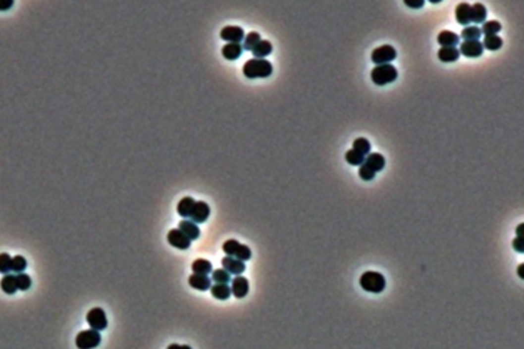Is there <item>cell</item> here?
<instances>
[{
	"mask_svg": "<svg viewBox=\"0 0 524 349\" xmlns=\"http://www.w3.org/2000/svg\"><path fill=\"white\" fill-rule=\"evenodd\" d=\"M87 323L95 331H102L107 327V318L102 308H93L87 313Z\"/></svg>",
	"mask_w": 524,
	"mask_h": 349,
	"instance_id": "cell-6",
	"label": "cell"
},
{
	"mask_svg": "<svg viewBox=\"0 0 524 349\" xmlns=\"http://www.w3.org/2000/svg\"><path fill=\"white\" fill-rule=\"evenodd\" d=\"M222 265L223 270H226L230 274V275H235L240 276L242 272H245L247 270V265L244 261H241L238 258L230 257V256H226V257L222 258Z\"/></svg>",
	"mask_w": 524,
	"mask_h": 349,
	"instance_id": "cell-12",
	"label": "cell"
},
{
	"mask_svg": "<svg viewBox=\"0 0 524 349\" xmlns=\"http://www.w3.org/2000/svg\"><path fill=\"white\" fill-rule=\"evenodd\" d=\"M271 52L272 44L268 40H260L252 50V54L256 59H265V56H268Z\"/></svg>",
	"mask_w": 524,
	"mask_h": 349,
	"instance_id": "cell-20",
	"label": "cell"
},
{
	"mask_svg": "<svg viewBox=\"0 0 524 349\" xmlns=\"http://www.w3.org/2000/svg\"><path fill=\"white\" fill-rule=\"evenodd\" d=\"M460 51L456 47H442L438 51V58L442 62H454L460 58Z\"/></svg>",
	"mask_w": 524,
	"mask_h": 349,
	"instance_id": "cell-23",
	"label": "cell"
},
{
	"mask_svg": "<svg viewBox=\"0 0 524 349\" xmlns=\"http://www.w3.org/2000/svg\"><path fill=\"white\" fill-rule=\"evenodd\" d=\"M502 29V26L498 21H487L481 26V35L484 36H495Z\"/></svg>",
	"mask_w": 524,
	"mask_h": 349,
	"instance_id": "cell-29",
	"label": "cell"
},
{
	"mask_svg": "<svg viewBox=\"0 0 524 349\" xmlns=\"http://www.w3.org/2000/svg\"><path fill=\"white\" fill-rule=\"evenodd\" d=\"M230 279H231V275H230L226 270H223V268L212 271V281L215 282V283H228Z\"/></svg>",
	"mask_w": 524,
	"mask_h": 349,
	"instance_id": "cell-35",
	"label": "cell"
},
{
	"mask_svg": "<svg viewBox=\"0 0 524 349\" xmlns=\"http://www.w3.org/2000/svg\"><path fill=\"white\" fill-rule=\"evenodd\" d=\"M179 230L185 234L186 237L190 239V241L200 238V228H198L196 223H193L191 220L180 221V223H179Z\"/></svg>",
	"mask_w": 524,
	"mask_h": 349,
	"instance_id": "cell-17",
	"label": "cell"
},
{
	"mask_svg": "<svg viewBox=\"0 0 524 349\" xmlns=\"http://www.w3.org/2000/svg\"><path fill=\"white\" fill-rule=\"evenodd\" d=\"M405 4L410 8H421L425 4L424 0H405Z\"/></svg>",
	"mask_w": 524,
	"mask_h": 349,
	"instance_id": "cell-39",
	"label": "cell"
},
{
	"mask_svg": "<svg viewBox=\"0 0 524 349\" xmlns=\"http://www.w3.org/2000/svg\"><path fill=\"white\" fill-rule=\"evenodd\" d=\"M210 214V208L208 203L204 202V201H196L189 219H190L193 223H196V224H203V223H205V221L208 220Z\"/></svg>",
	"mask_w": 524,
	"mask_h": 349,
	"instance_id": "cell-9",
	"label": "cell"
},
{
	"mask_svg": "<svg viewBox=\"0 0 524 349\" xmlns=\"http://www.w3.org/2000/svg\"><path fill=\"white\" fill-rule=\"evenodd\" d=\"M210 294L216 300H227L231 296V289L227 283H215L210 286Z\"/></svg>",
	"mask_w": 524,
	"mask_h": 349,
	"instance_id": "cell-21",
	"label": "cell"
},
{
	"mask_svg": "<svg viewBox=\"0 0 524 349\" xmlns=\"http://www.w3.org/2000/svg\"><path fill=\"white\" fill-rule=\"evenodd\" d=\"M512 246H513V249L515 250L518 251V253H524V241L523 238H515L513 239V242H512Z\"/></svg>",
	"mask_w": 524,
	"mask_h": 349,
	"instance_id": "cell-38",
	"label": "cell"
},
{
	"mask_svg": "<svg viewBox=\"0 0 524 349\" xmlns=\"http://www.w3.org/2000/svg\"><path fill=\"white\" fill-rule=\"evenodd\" d=\"M167 349H191L189 345H178V344H171Z\"/></svg>",
	"mask_w": 524,
	"mask_h": 349,
	"instance_id": "cell-41",
	"label": "cell"
},
{
	"mask_svg": "<svg viewBox=\"0 0 524 349\" xmlns=\"http://www.w3.org/2000/svg\"><path fill=\"white\" fill-rule=\"evenodd\" d=\"M167 239H168V244H169V245L173 246V248H176V249H180V250H186V249H189L191 245L190 239L187 238L185 234L182 233L179 228H173V230H171V231L168 233Z\"/></svg>",
	"mask_w": 524,
	"mask_h": 349,
	"instance_id": "cell-10",
	"label": "cell"
},
{
	"mask_svg": "<svg viewBox=\"0 0 524 349\" xmlns=\"http://www.w3.org/2000/svg\"><path fill=\"white\" fill-rule=\"evenodd\" d=\"M15 281H17V288H18V290L25 292V290L31 289V286H32L31 276L26 275V274H24V272H22V274H18V275H15Z\"/></svg>",
	"mask_w": 524,
	"mask_h": 349,
	"instance_id": "cell-36",
	"label": "cell"
},
{
	"mask_svg": "<svg viewBox=\"0 0 524 349\" xmlns=\"http://www.w3.org/2000/svg\"><path fill=\"white\" fill-rule=\"evenodd\" d=\"M460 54H463L467 58H479L483 55V44L479 40H472V42H463L460 46Z\"/></svg>",
	"mask_w": 524,
	"mask_h": 349,
	"instance_id": "cell-11",
	"label": "cell"
},
{
	"mask_svg": "<svg viewBox=\"0 0 524 349\" xmlns=\"http://www.w3.org/2000/svg\"><path fill=\"white\" fill-rule=\"evenodd\" d=\"M242 72L248 79H267L272 73V65L271 62H268L267 59L252 58L244 65Z\"/></svg>",
	"mask_w": 524,
	"mask_h": 349,
	"instance_id": "cell-1",
	"label": "cell"
},
{
	"mask_svg": "<svg viewBox=\"0 0 524 349\" xmlns=\"http://www.w3.org/2000/svg\"><path fill=\"white\" fill-rule=\"evenodd\" d=\"M358 173H359V178L362 179V180H365V182H369V180H373V179L376 178V172L371 171L366 164H362V165L359 166V172H358Z\"/></svg>",
	"mask_w": 524,
	"mask_h": 349,
	"instance_id": "cell-37",
	"label": "cell"
},
{
	"mask_svg": "<svg viewBox=\"0 0 524 349\" xmlns=\"http://www.w3.org/2000/svg\"><path fill=\"white\" fill-rule=\"evenodd\" d=\"M523 231H524V224H519L518 228H516V234H518L519 238H523Z\"/></svg>",
	"mask_w": 524,
	"mask_h": 349,
	"instance_id": "cell-42",
	"label": "cell"
},
{
	"mask_svg": "<svg viewBox=\"0 0 524 349\" xmlns=\"http://www.w3.org/2000/svg\"><path fill=\"white\" fill-rule=\"evenodd\" d=\"M189 283H190L191 288L201 290V292H205L212 286L210 278L207 275H200V274H191L189 276Z\"/></svg>",
	"mask_w": 524,
	"mask_h": 349,
	"instance_id": "cell-15",
	"label": "cell"
},
{
	"mask_svg": "<svg viewBox=\"0 0 524 349\" xmlns=\"http://www.w3.org/2000/svg\"><path fill=\"white\" fill-rule=\"evenodd\" d=\"M191 270H193L194 274H200V275L208 276L210 272L213 271V268H212V264H210V261L205 260V258H197V260H194L193 264H191Z\"/></svg>",
	"mask_w": 524,
	"mask_h": 349,
	"instance_id": "cell-22",
	"label": "cell"
},
{
	"mask_svg": "<svg viewBox=\"0 0 524 349\" xmlns=\"http://www.w3.org/2000/svg\"><path fill=\"white\" fill-rule=\"evenodd\" d=\"M352 150H355L359 154H362L364 157L369 155L370 150H371V146H370V142L366 139V138H358L354 141V145H352Z\"/></svg>",
	"mask_w": 524,
	"mask_h": 349,
	"instance_id": "cell-28",
	"label": "cell"
},
{
	"mask_svg": "<svg viewBox=\"0 0 524 349\" xmlns=\"http://www.w3.org/2000/svg\"><path fill=\"white\" fill-rule=\"evenodd\" d=\"M364 164H366L371 171H374L377 173V172L384 169V166H385V158H384V155H381V154L370 153L369 155L365 158Z\"/></svg>",
	"mask_w": 524,
	"mask_h": 349,
	"instance_id": "cell-16",
	"label": "cell"
},
{
	"mask_svg": "<svg viewBox=\"0 0 524 349\" xmlns=\"http://www.w3.org/2000/svg\"><path fill=\"white\" fill-rule=\"evenodd\" d=\"M11 256L8 253L0 254V274H10L11 272Z\"/></svg>",
	"mask_w": 524,
	"mask_h": 349,
	"instance_id": "cell-34",
	"label": "cell"
},
{
	"mask_svg": "<svg viewBox=\"0 0 524 349\" xmlns=\"http://www.w3.org/2000/svg\"><path fill=\"white\" fill-rule=\"evenodd\" d=\"M0 286H1V290L6 294H14L18 288H17V281H15V275H11V274H7L4 275V278L0 282Z\"/></svg>",
	"mask_w": 524,
	"mask_h": 349,
	"instance_id": "cell-26",
	"label": "cell"
},
{
	"mask_svg": "<svg viewBox=\"0 0 524 349\" xmlns=\"http://www.w3.org/2000/svg\"><path fill=\"white\" fill-rule=\"evenodd\" d=\"M101 334L95 330L80 331L76 337V347L79 349H94L101 344Z\"/></svg>",
	"mask_w": 524,
	"mask_h": 349,
	"instance_id": "cell-5",
	"label": "cell"
},
{
	"mask_svg": "<svg viewBox=\"0 0 524 349\" xmlns=\"http://www.w3.org/2000/svg\"><path fill=\"white\" fill-rule=\"evenodd\" d=\"M14 6V0H0V11H6Z\"/></svg>",
	"mask_w": 524,
	"mask_h": 349,
	"instance_id": "cell-40",
	"label": "cell"
},
{
	"mask_svg": "<svg viewBox=\"0 0 524 349\" xmlns=\"http://www.w3.org/2000/svg\"><path fill=\"white\" fill-rule=\"evenodd\" d=\"M244 52V49L241 44H233V43H227L224 47L222 49V54L223 56L227 59V61H235L238 59Z\"/></svg>",
	"mask_w": 524,
	"mask_h": 349,
	"instance_id": "cell-19",
	"label": "cell"
},
{
	"mask_svg": "<svg viewBox=\"0 0 524 349\" xmlns=\"http://www.w3.org/2000/svg\"><path fill=\"white\" fill-rule=\"evenodd\" d=\"M398 79V69L394 65H378L371 70V81L376 86H387Z\"/></svg>",
	"mask_w": 524,
	"mask_h": 349,
	"instance_id": "cell-3",
	"label": "cell"
},
{
	"mask_svg": "<svg viewBox=\"0 0 524 349\" xmlns=\"http://www.w3.org/2000/svg\"><path fill=\"white\" fill-rule=\"evenodd\" d=\"M438 43L442 47H456L460 44V36L450 31H442L438 35Z\"/></svg>",
	"mask_w": 524,
	"mask_h": 349,
	"instance_id": "cell-18",
	"label": "cell"
},
{
	"mask_svg": "<svg viewBox=\"0 0 524 349\" xmlns=\"http://www.w3.org/2000/svg\"><path fill=\"white\" fill-rule=\"evenodd\" d=\"M480 37V28H477V26H465L464 31L461 32L460 39H464V42H472V40H479Z\"/></svg>",
	"mask_w": 524,
	"mask_h": 349,
	"instance_id": "cell-27",
	"label": "cell"
},
{
	"mask_svg": "<svg viewBox=\"0 0 524 349\" xmlns=\"http://www.w3.org/2000/svg\"><path fill=\"white\" fill-rule=\"evenodd\" d=\"M196 201L191 198V197H185L180 199V202L178 203V213L182 216V217H190L191 210H193V206H194Z\"/></svg>",
	"mask_w": 524,
	"mask_h": 349,
	"instance_id": "cell-25",
	"label": "cell"
},
{
	"mask_svg": "<svg viewBox=\"0 0 524 349\" xmlns=\"http://www.w3.org/2000/svg\"><path fill=\"white\" fill-rule=\"evenodd\" d=\"M220 37L224 42H228V43L233 44H241L245 39V32L241 26H224L220 32Z\"/></svg>",
	"mask_w": 524,
	"mask_h": 349,
	"instance_id": "cell-8",
	"label": "cell"
},
{
	"mask_svg": "<svg viewBox=\"0 0 524 349\" xmlns=\"http://www.w3.org/2000/svg\"><path fill=\"white\" fill-rule=\"evenodd\" d=\"M396 58V50L392 46H381L371 52V61L373 63L378 65H387L395 61Z\"/></svg>",
	"mask_w": 524,
	"mask_h": 349,
	"instance_id": "cell-7",
	"label": "cell"
},
{
	"mask_svg": "<svg viewBox=\"0 0 524 349\" xmlns=\"http://www.w3.org/2000/svg\"><path fill=\"white\" fill-rule=\"evenodd\" d=\"M359 283H361V288L369 292V293H382L384 289H385V278L382 274L380 272H376V271H367L365 272L361 276L359 279Z\"/></svg>",
	"mask_w": 524,
	"mask_h": 349,
	"instance_id": "cell-2",
	"label": "cell"
},
{
	"mask_svg": "<svg viewBox=\"0 0 524 349\" xmlns=\"http://www.w3.org/2000/svg\"><path fill=\"white\" fill-rule=\"evenodd\" d=\"M260 40H262V39H260V35L258 32H251V33H248L247 36H245V39H244V46H242V49L248 50V51H252V50L255 49V46L259 43Z\"/></svg>",
	"mask_w": 524,
	"mask_h": 349,
	"instance_id": "cell-31",
	"label": "cell"
},
{
	"mask_svg": "<svg viewBox=\"0 0 524 349\" xmlns=\"http://www.w3.org/2000/svg\"><path fill=\"white\" fill-rule=\"evenodd\" d=\"M487 18V8L483 6L481 3H475L472 6V17L471 21L475 24H484V21Z\"/></svg>",
	"mask_w": 524,
	"mask_h": 349,
	"instance_id": "cell-24",
	"label": "cell"
},
{
	"mask_svg": "<svg viewBox=\"0 0 524 349\" xmlns=\"http://www.w3.org/2000/svg\"><path fill=\"white\" fill-rule=\"evenodd\" d=\"M26 265H28V263H26L24 256H15L11 260V272L17 274V275L22 274L26 270Z\"/></svg>",
	"mask_w": 524,
	"mask_h": 349,
	"instance_id": "cell-32",
	"label": "cell"
},
{
	"mask_svg": "<svg viewBox=\"0 0 524 349\" xmlns=\"http://www.w3.org/2000/svg\"><path fill=\"white\" fill-rule=\"evenodd\" d=\"M223 251H224L227 256H230V257L238 258V260L244 261V263L248 261V260H251V257H252V250L249 249V246L242 245V244H240V242L235 241V239H228V241H226V242L223 244Z\"/></svg>",
	"mask_w": 524,
	"mask_h": 349,
	"instance_id": "cell-4",
	"label": "cell"
},
{
	"mask_svg": "<svg viewBox=\"0 0 524 349\" xmlns=\"http://www.w3.org/2000/svg\"><path fill=\"white\" fill-rule=\"evenodd\" d=\"M231 294L237 297V299H244L247 297L248 292H249V282L247 278L244 276H235L231 283Z\"/></svg>",
	"mask_w": 524,
	"mask_h": 349,
	"instance_id": "cell-13",
	"label": "cell"
},
{
	"mask_svg": "<svg viewBox=\"0 0 524 349\" xmlns=\"http://www.w3.org/2000/svg\"><path fill=\"white\" fill-rule=\"evenodd\" d=\"M523 270H524V264H520L519 265V268H518V275L523 279L524 278V274H523Z\"/></svg>",
	"mask_w": 524,
	"mask_h": 349,
	"instance_id": "cell-43",
	"label": "cell"
},
{
	"mask_svg": "<svg viewBox=\"0 0 524 349\" xmlns=\"http://www.w3.org/2000/svg\"><path fill=\"white\" fill-rule=\"evenodd\" d=\"M471 17H472V6L467 1H461L456 7L457 22L460 25H464V26H469V24L472 22Z\"/></svg>",
	"mask_w": 524,
	"mask_h": 349,
	"instance_id": "cell-14",
	"label": "cell"
},
{
	"mask_svg": "<svg viewBox=\"0 0 524 349\" xmlns=\"http://www.w3.org/2000/svg\"><path fill=\"white\" fill-rule=\"evenodd\" d=\"M346 161L350 165L361 166L365 162V157L355 150H348L346 153Z\"/></svg>",
	"mask_w": 524,
	"mask_h": 349,
	"instance_id": "cell-33",
	"label": "cell"
},
{
	"mask_svg": "<svg viewBox=\"0 0 524 349\" xmlns=\"http://www.w3.org/2000/svg\"><path fill=\"white\" fill-rule=\"evenodd\" d=\"M483 49L490 50V51H497L502 47V39L500 36H486L484 42H483Z\"/></svg>",
	"mask_w": 524,
	"mask_h": 349,
	"instance_id": "cell-30",
	"label": "cell"
}]
</instances>
